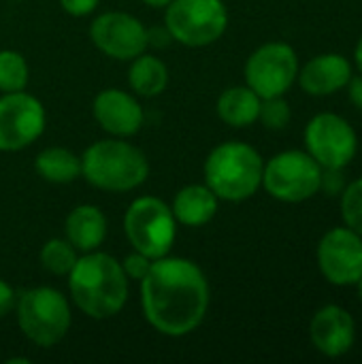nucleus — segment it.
Listing matches in <instances>:
<instances>
[{
    "label": "nucleus",
    "instance_id": "obj_8",
    "mask_svg": "<svg viewBox=\"0 0 362 364\" xmlns=\"http://www.w3.org/2000/svg\"><path fill=\"white\" fill-rule=\"evenodd\" d=\"M171 38L186 47L215 43L228 26V11L222 0H171L164 15Z\"/></svg>",
    "mask_w": 362,
    "mask_h": 364
},
{
    "label": "nucleus",
    "instance_id": "obj_1",
    "mask_svg": "<svg viewBox=\"0 0 362 364\" xmlns=\"http://www.w3.org/2000/svg\"><path fill=\"white\" fill-rule=\"evenodd\" d=\"M141 303L147 322L166 337L196 331L209 309V284L198 264L186 258H156L141 279Z\"/></svg>",
    "mask_w": 362,
    "mask_h": 364
},
{
    "label": "nucleus",
    "instance_id": "obj_27",
    "mask_svg": "<svg viewBox=\"0 0 362 364\" xmlns=\"http://www.w3.org/2000/svg\"><path fill=\"white\" fill-rule=\"evenodd\" d=\"M320 190H324L329 196L341 194L346 190L344 181V168H322V183Z\"/></svg>",
    "mask_w": 362,
    "mask_h": 364
},
{
    "label": "nucleus",
    "instance_id": "obj_19",
    "mask_svg": "<svg viewBox=\"0 0 362 364\" xmlns=\"http://www.w3.org/2000/svg\"><path fill=\"white\" fill-rule=\"evenodd\" d=\"M262 98L247 85H235L220 94L218 98V115L224 124L233 128H245L258 122Z\"/></svg>",
    "mask_w": 362,
    "mask_h": 364
},
{
    "label": "nucleus",
    "instance_id": "obj_2",
    "mask_svg": "<svg viewBox=\"0 0 362 364\" xmlns=\"http://www.w3.org/2000/svg\"><path fill=\"white\" fill-rule=\"evenodd\" d=\"M75 305L94 320L117 316L128 301V277L122 262L102 252H85L68 273Z\"/></svg>",
    "mask_w": 362,
    "mask_h": 364
},
{
    "label": "nucleus",
    "instance_id": "obj_25",
    "mask_svg": "<svg viewBox=\"0 0 362 364\" xmlns=\"http://www.w3.org/2000/svg\"><path fill=\"white\" fill-rule=\"evenodd\" d=\"M258 119L265 124V128L269 130H284L290 119H292V111L290 105L284 96H271V98H262L260 102V113Z\"/></svg>",
    "mask_w": 362,
    "mask_h": 364
},
{
    "label": "nucleus",
    "instance_id": "obj_7",
    "mask_svg": "<svg viewBox=\"0 0 362 364\" xmlns=\"http://www.w3.org/2000/svg\"><path fill=\"white\" fill-rule=\"evenodd\" d=\"M124 228L130 245L151 260L169 256L177 237V220L173 209L154 196L132 200L124 218Z\"/></svg>",
    "mask_w": 362,
    "mask_h": 364
},
{
    "label": "nucleus",
    "instance_id": "obj_10",
    "mask_svg": "<svg viewBox=\"0 0 362 364\" xmlns=\"http://www.w3.org/2000/svg\"><path fill=\"white\" fill-rule=\"evenodd\" d=\"M299 77V58L288 43H265L245 62V81L260 98L284 96Z\"/></svg>",
    "mask_w": 362,
    "mask_h": 364
},
{
    "label": "nucleus",
    "instance_id": "obj_18",
    "mask_svg": "<svg viewBox=\"0 0 362 364\" xmlns=\"http://www.w3.org/2000/svg\"><path fill=\"white\" fill-rule=\"evenodd\" d=\"M218 203L220 198L211 192L207 183H192L177 192L173 200V215L183 226H203L215 218Z\"/></svg>",
    "mask_w": 362,
    "mask_h": 364
},
{
    "label": "nucleus",
    "instance_id": "obj_3",
    "mask_svg": "<svg viewBox=\"0 0 362 364\" xmlns=\"http://www.w3.org/2000/svg\"><path fill=\"white\" fill-rule=\"evenodd\" d=\"M265 160L247 143L228 141L211 149L205 160V183L220 200L241 203L262 186Z\"/></svg>",
    "mask_w": 362,
    "mask_h": 364
},
{
    "label": "nucleus",
    "instance_id": "obj_32",
    "mask_svg": "<svg viewBox=\"0 0 362 364\" xmlns=\"http://www.w3.org/2000/svg\"><path fill=\"white\" fill-rule=\"evenodd\" d=\"M145 4H149V6H154V9H160V6H166L171 0H143Z\"/></svg>",
    "mask_w": 362,
    "mask_h": 364
},
{
    "label": "nucleus",
    "instance_id": "obj_9",
    "mask_svg": "<svg viewBox=\"0 0 362 364\" xmlns=\"http://www.w3.org/2000/svg\"><path fill=\"white\" fill-rule=\"evenodd\" d=\"M305 147L322 168H346L356 158L358 134L346 117L318 113L305 128Z\"/></svg>",
    "mask_w": 362,
    "mask_h": 364
},
{
    "label": "nucleus",
    "instance_id": "obj_15",
    "mask_svg": "<svg viewBox=\"0 0 362 364\" xmlns=\"http://www.w3.org/2000/svg\"><path fill=\"white\" fill-rule=\"evenodd\" d=\"M94 117L113 136H132L143 126V109L134 96L122 90H102L94 98Z\"/></svg>",
    "mask_w": 362,
    "mask_h": 364
},
{
    "label": "nucleus",
    "instance_id": "obj_29",
    "mask_svg": "<svg viewBox=\"0 0 362 364\" xmlns=\"http://www.w3.org/2000/svg\"><path fill=\"white\" fill-rule=\"evenodd\" d=\"M17 299H15V292L13 288L0 279V318H4L6 314H11V309L15 307Z\"/></svg>",
    "mask_w": 362,
    "mask_h": 364
},
{
    "label": "nucleus",
    "instance_id": "obj_22",
    "mask_svg": "<svg viewBox=\"0 0 362 364\" xmlns=\"http://www.w3.org/2000/svg\"><path fill=\"white\" fill-rule=\"evenodd\" d=\"M28 85V64L21 53L13 49L0 51V90L21 92Z\"/></svg>",
    "mask_w": 362,
    "mask_h": 364
},
{
    "label": "nucleus",
    "instance_id": "obj_11",
    "mask_svg": "<svg viewBox=\"0 0 362 364\" xmlns=\"http://www.w3.org/2000/svg\"><path fill=\"white\" fill-rule=\"evenodd\" d=\"M45 130V109L38 98L21 92L0 96V151H19Z\"/></svg>",
    "mask_w": 362,
    "mask_h": 364
},
{
    "label": "nucleus",
    "instance_id": "obj_24",
    "mask_svg": "<svg viewBox=\"0 0 362 364\" xmlns=\"http://www.w3.org/2000/svg\"><path fill=\"white\" fill-rule=\"evenodd\" d=\"M341 218L348 228L362 237V177L341 192Z\"/></svg>",
    "mask_w": 362,
    "mask_h": 364
},
{
    "label": "nucleus",
    "instance_id": "obj_6",
    "mask_svg": "<svg viewBox=\"0 0 362 364\" xmlns=\"http://www.w3.org/2000/svg\"><path fill=\"white\" fill-rule=\"evenodd\" d=\"M322 166L301 149L273 156L262 171V188L282 203H305L320 192Z\"/></svg>",
    "mask_w": 362,
    "mask_h": 364
},
{
    "label": "nucleus",
    "instance_id": "obj_33",
    "mask_svg": "<svg viewBox=\"0 0 362 364\" xmlns=\"http://www.w3.org/2000/svg\"><path fill=\"white\" fill-rule=\"evenodd\" d=\"M356 288H358V299H361V303H362V277L356 282Z\"/></svg>",
    "mask_w": 362,
    "mask_h": 364
},
{
    "label": "nucleus",
    "instance_id": "obj_17",
    "mask_svg": "<svg viewBox=\"0 0 362 364\" xmlns=\"http://www.w3.org/2000/svg\"><path fill=\"white\" fill-rule=\"evenodd\" d=\"M66 241L81 252H94L107 237V218L94 205H79L73 209L64 224Z\"/></svg>",
    "mask_w": 362,
    "mask_h": 364
},
{
    "label": "nucleus",
    "instance_id": "obj_26",
    "mask_svg": "<svg viewBox=\"0 0 362 364\" xmlns=\"http://www.w3.org/2000/svg\"><path fill=\"white\" fill-rule=\"evenodd\" d=\"M151 258H147L145 254H141V252H132V254H128L126 258H124V262H122V269H124V273H126V277H128V282H141L147 273H149V269H151Z\"/></svg>",
    "mask_w": 362,
    "mask_h": 364
},
{
    "label": "nucleus",
    "instance_id": "obj_23",
    "mask_svg": "<svg viewBox=\"0 0 362 364\" xmlns=\"http://www.w3.org/2000/svg\"><path fill=\"white\" fill-rule=\"evenodd\" d=\"M41 262L53 275H68L70 269L77 262V254H75V247L68 241L51 239L41 250Z\"/></svg>",
    "mask_w": 362,
    "mask_h": 364
},
{
    "label": "nucleus",
    "instance_id": "obj_5",
    "mask_svg": "<svg viewBox=\"0 0 362 364\" xmlns=\"http://www.w3.org/2000/svg\"><path fill=\"white\" fill-rule=\"evenodd\" d=\"M21 333L41 348L60 343L70 328V307L58 290L41 286L26 290L15 303Z\"/></svg>",
    "mask_w": 362,
    "mask_h": 364
},
{
    "label": "nucleus",
    "instance_id": "obj_4",
    "mask_svg": "<svg viewBox=\"0 0 362 364\" xmlns=\"http://www.w3.org/2000/svg\"><path fill=\"white\" fill-rule=\"evenodd\" d=\"M81 175L98 190L128 192L147 179L149 162L139 147L122 139H105L85 149Z\"/></svg>",
    "mask_w": 362,
    "mask_h": 364
},
{
    "label": "nucleus",
    "instance_id": "obj_28",
    "mask_svg": "<svg viewBox=\"0 0 362 364\" xmlns=\"http://www.w3.org/2000/svg\"><path fill=\"white\" fill-rule=\"evenodd\" d=\"M60 4L68 15L83 17V15H90L92 11H96L100 0H60Z\"/></svg>",
    "mask_w": 362,
    "mask_h": 364
},
{
    "label": "nucleus",
    "instance_id": "obj_21",
    "mask_svg": "<svg viewBox=\"0 0 362 364\" xmlns=\"http://www.w3.org/2000/svg\"><path fill=\"white\" fill-rule=\"evenodd\" d=\"M128 81L139 96H158L164 92L169 83V70L164 62L158 60L156 55L141 53L132 60Z\"/></svg>",
    "mask_w": 362,
    "mask_h": 364
},
{
    "label": "nucleus",
    "instance_id": "obj_13",
    "mask_svg": "<svg viewBox=\"0 0 362 364\" xmlns=\"http://www.w3.org/2000/svg\"><path fill=\"white\" fill-rule=\"evenodd\" d=\"M94 45L113 60H134L147 49V28L130 13H102L90 28Z\"/></svg>",
    "mask_w": 362,
    "mask_h": 364
},
{
    "label": "nucleus",
    "instance_id": "obj_31",
    "mask_svg": "<svg viewBox=\"0 0 362 364\" xmlns=\"http://www.w3.org/2000/svg\"><path fill=\"white\" fill-rule=\"evenodd\" d=\"M354 62H356V68L361 70L362 75V36L358 38L356 47H354Z\"/></svg>",
    "mask_w": 362,
    "mask_h": 364
},
{
    "label": "nucleus",
    "instance_id": "obj_14",
    "mask_svg": "<svg viewBox=\"0 0 362 364\" xmlns=\"http://www.w3.org/2000/svg\"><path fill=\"white\" fill-rule=\"evenodd\" d=\"M309 339L322 356L341 358L356 343V322L348 309L339 305H324L309 322Z\"/></svg>",
    "mask_w": 362,
    "mask_h": 364
},
{
    "label": "nucleus",
    "instance_id": "obj_12",
    "mask_svg": "<svg viewBox=\"0 0 362 364\" xmlns=\"http://www.w3.org/2000/svg\"><path fill=\"white\" fill-rule=\"evenodd\" d=\"M316 256L320 273L333 286H356L362 277V237L348 226L324 232Z\"/></svg>",
    "mask_w": 362,
    "mask_h": 364
},
{
    "label": "nucleus",
    "instance_id": "obj_30",
    "mask_svg": "<svg viewBox=\"0 0 362 364\" xmlns=\"http://www.w3.org/2000/svg\"><path fill=\"white\" fill-rule=\"evenodd\" d=\"M346 87H348L350 102H352L356 109H361L362 111V75H358V77H352V79H350V83H348Z\"/></svg>",
    "mask_w": 362,
    "mask_h": 364
},
{
    "label": "nucleus",
    "instance_id": "obj_20",
    "mask_svg": "<svg viewBox=\"0 0 362 364\" xmlns=\"http://www.w3.org/2000/svg\"><path fill=\"white\" fill-rule=\"evenodd\" d=\"M38 175L49 183H70L81 177V158L64 147H47L34 162Z\"/></svg>",
    "mask_w": 362,
    "mask_h": 364
},
{
    "label": "nucleus",
    "instance_id": "obj_16",
    "mask_svg": "<svg viewBox=\"0 0 362 364\" xmlns=\"http://www.w3.org/2000/svg\"><path fill=\"white\" fill-rule=\"evenodd\" d=\"M299 83L309 96H333L352 79V62L344 53H320L299 70Z\"/></svg>",
    "mask_w": 362,
    "mask_h": 364
}]
</instances>
